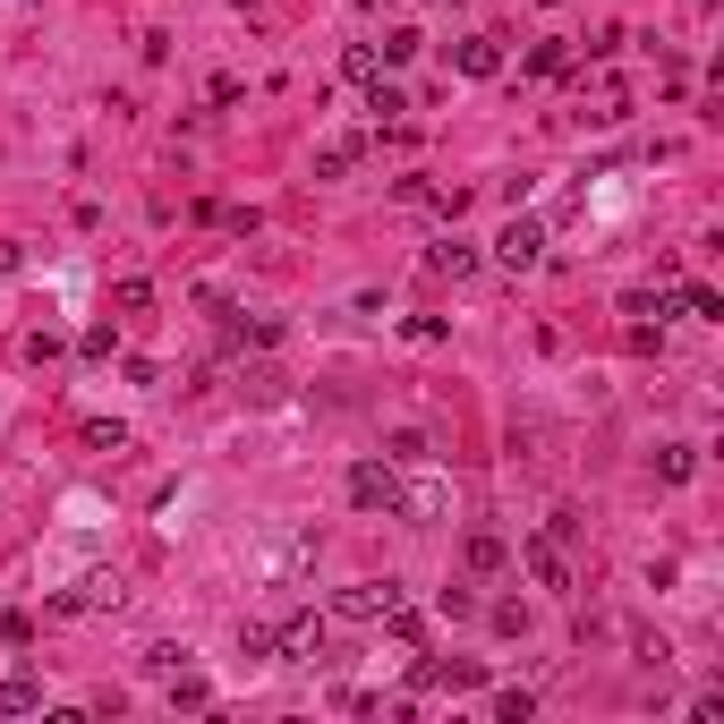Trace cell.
<instances>
[{"label":"cell","instance_id":"cell-22","mask_svg":"<svg viewBox=\"0 0 724 724\" xmlns=\"http://www.w3.org/2000/svg\"><path fill=\"white\" fill-rule=\"evenodd\" d=\"M384 623H393V639H401V648H418V639H427V623H418V614H409V605H393V614H384Z\"/></svg>","mask_w":724,"mask_h":724},{"label":"cell","instance_id":"cell-11","mask_svg":"<svg viewBox=\"0 0 724 724\" xmlns=\"http://www.w3.org/2000/svg\"><path fill=\"white\" fill-rule=\"evenodd\" d=\"M359 154H366V136H332L325 154H316V179H341V171L359 163Z\"/></svg>","mask_w":724,"mask_h":724},{"label":"cell","instance_id":"cell-9","mask_svg":"<svg viewBox=\"0 0 724 724\" xmlns=\"http://www.w3.org/2000/svg\"><path fill=\"white\" fill-rule=\"evenodd\" d=\"M452 61H461V77H494V68H503V43H494V34H469Z\"/></svg>","mask_w":724,"mask_h":724},{"label":"cell","instance_id":"cell-13","mask_svg":"<svg viewBox=\"0 0 724 724\" xmlns=\"http://www.w3.org/2000/svg\"><path fill=\"white\" fill-rule=\"evenodd\" d=\"M239 657H248V673L273 665V623H239Z\"/></svg>","mask_w":724,"mask_h":724},{"label":"cell","instance_id":"cell-20","mask_svg":"<svg viewBox=\"0 0 724 724\" xmlns=\"http://www.w3.org/2000/svg\"><path fill=\"white\" fill-rule=\"evenodd\" d=\"M111 307H129V316H145V307H154V282H136V273H129V282L111 290Z\"/></svg>","mask_w":724,"mask_h":724},{"label":"cell","instance_id":"cell-1","mask_svg":"<svg viewBox=\"0 0 724 724\" xmlns=\"http://www.w3.org/2000/svg\"><path fill=\"white\" fill-rule=\"evenodd\" d=\"M393 512H409V520L427 528V520H443V512H452V486L418 461V478H401V486H393Z\"/></svg>","mask_w":724,"mask_h":724},{"label":"cell","instance_id":"cell-23","mask_svg":"<svg viewBox=\"0 0 724 724\" xmlns=\"http://www.w3.org/2000/svg\"><path fill=\"white\" fill-rule=\"evenodd\" d=\"M528 707H537L528 691H494V716H503V724H528Z\"/></svg>","mask_w":724,"mask_h":724},{"label":"cell","instance_id":"cell-6","mask_svg":"<svg viewBox=\"0 0 724 724\" xmlns=\"http://www.w3.org/2000/svg\"><path fill=\"white\" fill-rule=\"evenodd\" d=\"M52 605H61V614H102V605H120V571H86V580L68 596H52Z\"/></svg>","mask_w":724,"mask_h":724},{"label":"cell","instance_id":"cell-19","mask_svg":"<svg viewBox=\"0 0 724 724\" xmlns=\"http://www.w3.org/2000/svg\"><path fill=\"white\" fill-rule=\"evenodd\" d=\"M528 68H537V77H562V68H571V43H537V52H528Z\"/></svg>","mask_w":724,"mask_h":724},{"label":"cell","instance_id":"cell-24","mask_svg":"<svg viewBox=\"0 0 724 724\" xmlns=\"http://www.w3.org/2000/svg\"><path fill=\"white\" fill-rule=\"evenodd\" d=\"M77 350H86V359H111V350H120V332H111V325H86V341H77Z\"/></svg>","mask_w":724,"mask_h":724},{"label":"cell","instance_id":"cell-12","mask_svg":"<svg viewBox=\"0 0 724 724\" xmlns=\"http://www.w3.org/2000/svg\"><path fill=\"white\" fill-rule=\"evenodd\" d=\"M673 307H682V316H699V325H716V316H724V298L707 290V282H682V290H673Z\"/></svg>","mask_w":724,"mask_h":724},{"label":"cell","instance_id":"cell-5","mask_svg":"<svg viewBox=\"0 0 724 724\" xmlns=\"http://www.w3.org/2000/svg\"><path fill=\"white\" fill-rule=\"evenodd\" d=\"M520 562H528V580H537V589H571V562H562V537H528V546H520Z\"/></svg>","mask_w":724,"mask_h":724},{"label":"cell","instance_id":"cell-7","mask_svg":"<svg viewBox=\"0 0 724 724\" xmlns=\"http://www.w3.org/2000/svg\"><path fill=\"white\" fill-rule=\"evenodd\" d=\"M273 648H282L290 665H316L325 657V623H316V614H290V623L273 630Z\"/></svg>","mask_w":724,"mask_h":724},{"label":"cell","instance_id":"cell-15","mask_svg":"<svg viewBox=\"0 0 724 724\" xmlns=\"http://www.w3.org/2000/svg\"><path fill=\"white\" fill-rule=\"evenodd\" d=\"M435 273H452V282H461V273H478V248H461V239H443V248H435Z\"/></svg>","mask_w":724,"mask_h":724},{"label":"cell","instance_id":"cell-3","mask_svg":"<svg viewBox=\"0 0 724 724\" xmlns=\"http://www.w3.org/2000/svg\"><path fill=\"white\" fill-rule=\"evenodd\" d=\"M494 256H503V273H528V264L546 256V222L512 213V222H503V239H494Z\"/></svg>","mask_w":724,"mask_h":724},{"label":"cell","instance_id":"cell-14","mask_svg":"<svg viewBox=\"0 0 724 724\" xmlns=\"http://www.w3.org/2000/svg\"><path fill=\"white\" fill-rule=\"evenodd\" d=\"M366 111H375V120H401V111H409V95H401V86H384V77H366Z\"/></svg>","mask_w":724,"mask_h":724},{"label":"cell","instance_id":"cell-10","mask_svg":"<svg viewBox=\"0 0 724 724\" xmlns=\"http://www.w3.org/2000/svg\"><path fill=\"white\" fill-rule=\"evenodd\" d=\"M34 707H43V682H34V673H9V682H0V716H34Z\"/></svg>","mask_w":724,"mask_h":724},{"label":"cell","instance_id":"cell-4","mask_svg":"<svg viewBox=\"0 0 724 724\" xmlns=\"http://www.w3.org/2000/svg\"><path fill=\"white\" fill-rule=\"evenodd\" d=\"M393 461H359L350 469V503H359V512H393Z\"/></svg>","mask_w":724,"mask_h":724},{"label":"cell","instance_id":"cell-18","mask_svg":"<svg viewBox=\"0 0 724 724\" xmlns=\"http://www.w3.org/2000/svg\"><path fill=\"white\" fill-rule=\"evenodd\" d=\"M86 452H129V427H120V418H95V427H86Z\"/></svg>","mask_w":724,"mask_h":724},{"label":"cell","instance_id":"cell-16","mask_svg":"<svg viewBox=\"0 0 724 724\" xmlns=\"http://www.w3.org/2000/svg\"><path fill=\"white\" fill-rule=\"evenodd\" d=\"M691 469H699V452H691V443H665V452H657V478H665V486H682Z\"/></svg>","mask_w":724,"mask_h":724},{"label":"cell","instance_id":"cell-2","mask_svg":"<svg viewBox=\"0 0 724 724\" xmlns=\"http://www.w3.org/2000/svg\"><path fill=\"white\" fill-rule=\"evenodd\" d=\"M393 605H401V580H359V589L332 596V614H341V623H384Z\"/></svg>","mask_w":724,"mask_h":724},{"label":"cell","instance_id":"cell-17","mask_svg":"<svg viewBox=\"0 0 724 724\" xmlns=\"http://www.w3.org/2000/svg\"><path fill=\"white\" fill-rule=\"evenodd\" d=\"M503 555H512V546H503V537H486V528L469 537V571H503Z\"/></svg>","mask_w":724,"mask_h":724},{"label":"cell","instance_id":"cell-21","mask_svg":"<svg viewBox=\"0 0 724 724\" xmlns=\"http://www.w3.org/2000/svg\"><path fill=\"white\" fill-rule=\"evenodd\" d=\"M179 665H188V648H171V639H163V648H145V673H154V682H171Z\"/></svg>","mask_w":724,"mask_h":724},{"label":"cell","instance_id":"cell-8","mask_svg":"<svg viewBox=\"0 0 724 724\" xmlns=\"http://www.w3.org/2000/svg\"><path fill=\"white\" fill-rule=\"evenodd\" d=\"M418 682H427V691H478L486 665H478V657H427V665H418Z\"/></svg>","mask_w":724,"mask_h":724}]
</instances>
